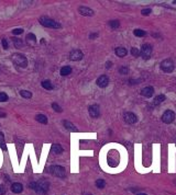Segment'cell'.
<instances>
[{"mask_svg": "<svg viewBox=\"0 0 176 195\" xmlns=\"http://www.w3.org/2000/svg\"><path fill=\"white\" fill-rule=\"evenodd\" d=\"M30 187H31L32 190L35 191L37 194L45 195L46 193H47V191H49L50 183L46 181V180H44V179H41L39 181L30 183Z\"/></svg>", "mask_w": 176, "mask_h": 195, "instance_id": "6da1fadb", "label": "cell"}, {"mask_svg": "<svg viewBox=\"0 0 176 195\" xmlns=\"http://www.w3.org/2000/svg\"><path fill=\"white\" fill-rule=\"evenodd\" d=\"M39 22H40L41 25H43L45 27H51V29H61L62 27V25L57 21H55L53 19H50L49 17H41Z\"/></svg>", "mask_w": 176, "mask_h": 195, "instance_id": "7a4b0ae2", "label": "cell"}, {"mask_svg": "<svg viewBox=\"0 0 176 195\" xmlns=\"http://www.w3.org/2000/svg\"><path fill=\"white\" fill-rule=\"evenodd\" d=\"M11 60L13 62L14 65L21 68H27L28 66V59L27 57L22 54H13L11 56Z\"/></svg>", "mask_w": 176, "mask_h": 195, "instance_id": "3957f363", "label": "cell"}, {"mask_svg": "<svg viewBox=\"0 0 176 195\" xmlns=\"http://www.w3.org/2000/svg\"><path fill=\"white\" fill-rule=\"evenodd\" d=\"M49 172L51 174H53L54 177H57V178H65L66 177V172H65V169L63 167H61V166H52L49 168Z\"/></svg>", "mask_w": 176, "mask_h": 195, "instance_id": "277c9868", "label": "cell"}, {"mask_svg": "<svg viewBox=\"0 0 176 195\" xmlns=\"http://www.w3.org/2000/svg\"><path fill=\"white\" fill-rule=\"evenodd\" d=\"M152 50H153V48H152V46L150 45V44H143V45H142V48H141L140 50V56L143 59L148 60V59L151 58Z\"/></svg>", "mask_w": 176, "mask_h": 195, "instance_id": "5b68a950", "label": "cell"}, {"mask_svg": "<svg viewBox=\"0 0 176 195\" xmlns=\"http://www.w3.org/2000/svg\"><path fill=\"white\" fill-rule=\"evenodd\" d=\"M160 66L164 73H172L174 70V63L172 59H164Z\"/></svg>", "mask_w": 176, "mask_h": 195, "instance_id": "8992f818", "label": "cell"}, {"mask_svg": "<svg viewBox=\"0 0 176 195\" xmlns=\"http://www.w3.org/2000/svg\"><path fill=\"white\" fill-rule=\"evenodd\" d=\"M174 120H175V113H174L173 111H171V110H167V111H165V112L163 113L162 121L165 123V124H171Z\"/></svg>", "mask_w": 176, "mask_h": 195, "instance_id": "52a82bcc", "label": "cell"}, {"mask_svg": "<svg viewBox=\"0 0 176 195\" xmlns=\"http://www.w3.org/2000/svg\"><path fill=\"white\" fill-rule=\"evenodd\" d=\"M123 120L128 124H134V123L138 122V116L132 112H126L123 114Z\"/></svg>", "mask_w": 176, "mask_h": 195, "instance_id": "ba28073f", "label": "cell"}, {"mask_svg": "<svg viewBox=\"0 0 176 195\" xmlns=\"http://www.w3.org/2000/svg\"><path fill=\"white\" fill-rule=\"evenodd\" d=\"M84 57V54L81 50H73L71 53H69V59L73 60V62H78V60H81Z\"/></svg>", "mask_w": 176, "mask_h": 195, "instance_id": "9c48e42d", "label": "cell"}, {"mask_svg": "<svg viewBox=\"0 0 176 195\" xmlns=\"http://www.w3.org/2000/svg\"><path fill=\"white\" fill-rule=\"evenodd\" d=\"M88 113L93 118H97L99 117L100 115V109H99V105L97 104H93L88 108Z\"/></svg>", "mask_w": 176, "mask_h": 195, "instance_id": "30bf717a", "label": "cell"}, {"mask_svg": "<svg viewBox=\"0 0 176 195\" xmlns=\"http://www.w3.org/2000/svg\"><path fill=\"white\" fill-rule=\"evenodd\" d=\"M96 83H97V86L99 87V88H106L109 85V78L106 75H102V76H100L97 79Z\"/></svg>", "mask_w": 176, "mask_h": 195, "instance_id": "8fae6325", "label": "cell"}, {"mask_svg": "<svg viewBox=\"0 0 176 195\" xmlns=\"http://www.w3.org/2000/svg\"><path fill=\"white\" fill-rule=\"evenodd\" d=\"M78 12L81 14V15H85V17H91L94 15V10H91L90 8L88 7H79L78 8Z\"/></svg>", "mask_w": 176, "mask_h": 195, "instance_id": "7c38bea8", "label": "cell"}, {"mask_svg": "<svg viewBox=\"0 0 176 195\" xmlns=\"http://www.w3.org/2000/svg\"><path fill=\"white\" fill-rule=\"evenodd\" d=\"M141 94L145 98H151L154 94V88L153 87H145L141 90Z\"/></svg>", "mask_w": 176, "mask_h": 195, "instance_id": "4fadbf2b", "label": "cell"}, {"mask_svg": "<svg viewBox=\"0 0 176 195\" xmlns=\"http://www.w3.org/2000/svg\"><path fill=\"white\" fill-rule=\"evenodd\" d=\"M11 191L13 193H16V194H19V193H21L23 191V185L21 183L14 182V183H12V185H11Z\"/></svg>", "mask_w": 176, "mask_h": 195, "instance_id": "5bb4252c", "label": "cell"}, {"mask_svg": "<svg viewBox=\"0 0 176 195\" xmlns=\"http://www.w3.org/2000/svg\"><path fill=\"white\" fill-rule=\"evenodd\" d=\"M27 44L30 46H34L36 43V36L33 34V33H29V34H27Z\"/></svg>", "mask_w": 176, "mask_h": 195, "instance_id": "9a60e30c", "label": "cell"}, {"mask_svg": "<svg viewBox=\"0 0 176 195\" xmlns=\"http://www.w3.org/2000/svg\"><path fill=\"white\" fill-rule=\"evenodd\" d=\"M63 125L65 126V128L69 131V132H77L78 129H77L76 127L74 126V124H72L71 122H68V121H63Z\"/></svg>", "mask_w": 176, "mask_h": 195, "instance_id": "2e32d148", "label": "cell"}, {"mask_svg": "<svg viewBox=\"0 0 176 195\" xmlns=\"http://www.w3.org/2000/svg\"><path fill=\"white\" fill-rule=\"evenodd\" d=\"M115 53H116V55L119 56V57H124V56H127V53H128V52H127V50L124 47H118V48H116Z\"/></svg>", "mask_w": 176, "mask_h": 195, "instance_id": "e0dca14e", "label": "cell"}, {"mask_svg": "<svg viewBox=\"0 0 176 195\" xmlns=\"http://www.w3.org/2000/svg\"><path fill=\"white\" fill-rule=\"evenodd\" d=\"M165 95L164 94H160L158 95V96H155V99H154L153 101V105H158V104H161V103H163L164 101H165Z\"/></svg>", "mask_w": 176, "mask_h": 195, "instance_id": "ac0fdd59", "label": "cell"}, {"mask_svg": "<svg viewBox=\"0 0 176 195\" xmlns=\"http://www.w3.org/2000/svg\"><path fill=\"white\" fill-rule=\"evenodd\" d=\"M61 76H68L69 73H72V67H69V66H64L61 68Z\"/></svg>", "mask_w": 176, "mask_h": 195, "instance_id": "d6986e66", "label": "cell"}, {"mask_svg": "<svg viewBox=\"0 0 176 195\" xmlns=\"http://www.w3.org/2000/svg\"><path fill=\"white\" fill-rule=\"evenodd\" d=\"M35 120L41 124H47V117L44 114H37L35 116Z\"/></svg>", "mask_w": 176, "mask_h": 195, "instance_id": "ffe728a7", "label": "cell"}, {"mask_svg": "<svg viewBox=\"0 0 176 195\" xmlns=\"http://www.w3.org/2000/svg\"><path fill=\"white\" fill-rule=\"evenodd\" d=\"M52 152H54L56 154H59L63 152V148H62V146L59 145V144H54V145L52 146Z\"/></svg>", "mask_w": 176, "mask_h": 195, "instance_id": "44dd1931", "label": "cell"}, {"mask_svg": "<svg viewBox=\"0 0 176 195\" xmlns=\"http://www.w3.org/2000/svg\"><path fill=\"white\" fill-rule=\"evenodd\" d=\"M41 86L43 87L44 89H46V90H52L53 89V85H52V82L50 80H43L41 82Z\"/></svg>", "mask_w": 176, "mask_h": 195, "instance_id": "7402d4cb", "label": "cell"}, {"mask_svg": "<svg viewBox=\"0 0 176 195\" xmlns=\"http://www.w3.org/2000/svg\"><path fill=\"white\" fill-rule=\"evenodd\" d=\"M109 27H111L112 30H116V29L120 27V22L118 20H111V21H109Z\"/></svg>", "mask_w": 176, "mask_h": 195, "instance_id": "603a6c76", "label": "cell"}, {"mask_svg": "<svg viewBox=\"0 0 176 195\" xmlns=\"http://www.w3.org/2000/svg\"><path fill=\"white\" fill-rule=\"evenodd\" d=\"M12 41H13V44H14V47L16 48H21L23 45L22 41L20 40V38H17V37H12Z\"/></svg>", "mask_w": 176, "mask_h": 195, "instance_id": "cb8c5ba5", "label": "cell"}, {"mask_svg": "<svg viewBox=\"0 0 176 195\" xmlns=\"http://www.w3.org/2000/svg\"><path fill=\"white\" fill-rule=\"evenodd\" d=\"M20 94H21V96L24 98V99H30V98H32V93L30 91H27V90H21L20 91Z\"/></svg>", "mask_w": 176, "mask_h": 195, "instance_id": "d4e9b609", "label": "cell"}, {"mask_svg": "<svg viewBox=\"0 0 176 195\" xmlns=\"http://www.w3.org/2000/svg\"><path fill=\"white\" fill-rule=\"evenodd\" d=\"M133 34L136 35V36H138V37H143V36H145V33L143 30H140V29H136V30H134L133 31Z\"/></svg>", "mask_w": 176, "mask_h": 195, "instance_id": "484cf974", "label": "cell"}, {"mask_svg": "<svg viewBox=\"0 0 176 195\" xmlns=\"http://www.w3.org/2000/svg\"><path fill=\"white\" fill-rule=\"evenodd\" d=\"M0 147L4 150H7V146L5 144V137H4V134L0 133Z\"/></svg>", "mask_w": 176, "mask_h": 195, "instance_id": "4316f807", "label": "cell"}, {"mask_svg": "<svg viewBox=\"0 0 176 195\" xmlns=\"http://www.w3.org/2000/svg\"><path fill=\"white\" fill-rule=\"evenodd\" d=\"M96 186H97L98 189H104L105 186H106V182H105L102 179H99V180L96 181Z\"/></svg>", "mask_w": 176, "mask_h": 195, "instance_id": "83f0119b", "label": "cell"}, {"mask_svg": "<svg viewBox=\"0 0 176 195\" xmlns=\"http://www.w3.org/2000/svg\"><path fill=\"white\" fill-rule=\"evenodd\" d=\"M52 109L54 110L55 112H57V113H61V112H62V111H63V110H62V108H61V106H59V104H57V103H52Z\"/></svg>", "mask_w": 176, "mask_h": 195, "instance_id": "f1b7e54d", "label": "cell"}, {"mask_svg": "<svg viewBox=\"0 0 176 195\" xmlns=\"http://www.w3.org/2000/svg\"><path fill=\"white\" fill-rule=\"evenodd\" d=\"M131 55L132 56H134V57H139L140 56V50L136 48V47H132L131 48Z\"/></svg>", "mask_w": 176, "mask_h": 195, "instance_id": "f546056e", "label": "cell"}, {"mask_svg": "<svg viewBox=\"0 0 176 195\" xmlns=\"http://www.w3.org/2000/svg\"><path fill=\"white\" fill-rule=\"evenodd\" d=\"M8 100V95L5 92H0V102H6Z\"/></svg>", "mask_w": 176, "mask_h": 195, "instance_id": "4dcf8cb0", "label": "cell"}, {"mask_svg": "<svg viewBox=\"0 0 176 195\" xmlns=\"http://www.w3.org/2000/svg\"><path fill=\"white\" fill-rule=\"evenodd\" d=\"M23 33V29H14L13 31H12V34L13 35H20V34H22Z\"/></svg>", "mask_w": 176, "mask_h": 195, "instance_id": "1f68e13d", "label": "cell"}, {"mask_svg": "<svg viewBox=\"0 0 176 195\" xmlns=\"http://www.w3.org/2000/svg\"><path fill=\"white\" fill-rule=\"evenodd\" d=\"M1 44H2V47H4L5 50H8L9 45H8V42H7L6 38H2V40H1Z\"/></svg>", "mask_w": 176, "mask_h": 195, "instance_id": "d6a6232c", "label": "cell"}, {"mask_svg": "<svg viewBox=\"0 0 176 195\" xmlns=\"http://www.w3.org/2000/svg\"><path fill=\"white\" fill-rule=\"evenodd\" d=\"M128 71H129V69L127 68V67H124V66L119 69V73H121V75H126V73H128Z\"/></svg>", "mask_w": 176, "mask_h": 195, "instance_id": "836d02e7", "label": "cell"}, {"mask_svg": "<svg viewBox=\"0 0 176 195\" xmlns=\"http://www.w3.org/2000/svg\"><path fill=\"white\" fill-rule=\"evenodd\" d=\"M151 12H152V10H151V9H143L142 11H141L142 15H149Z\"/></svg>", "mask_w": 176, "mask_h": 195, "instance_id": "e575fe53", "label": "cell"}, {"mask_svg": "<svg viewBox=\"0 0 176 195\" xmlns=\"http://www.w3.org/2000/svg\"><path fill=\"white\" fill-rule=\"evenodd\" d=\"M6 193V189L4 185H0V195H4Z\"/></svg>", "mask_w": 176, "mask_h": 195, "instance_id": "d590c367", "label": "cell"}, {"mask_svg": "<svg viewBox=\"0 0 176 195\" xmlns=\"http://www.w3.org/2000/svg\"><path fill=\"white\" fill-rule=\"evenodd\" d=\"M97 36H98V33H91L90 35H89V38L94 40V38H96Z\"/></svg>", "mask_w": 176, "mask_h": 195, "instance_id": "8d00e7d4", "label": "cell"}, {"mask_svg": "<svg viewBox=\"0 0 176 195\" xmlns=\"http://www.w3.org/2000/svg\"><path fill=\"white\" fill-rule=\"evenodd\" d=\"M111 66H112V63H111V62H107V63H106V68L107 69L110 68Z\"/></svg>", "mask_w": 176, "mask_h": 195, "instance_id": "74e56055", "label": "cell"}, {"mask_svg": "<svg viewBox=\"0 0 176 195\" xmlns=\"http://www.w3.org/2000/svg\"><path fill=\"white\" fill-rule=\"evenodd\" d=\"M0 117H2V118L7 117V114L4 113V112H0Z\"/></svg>", "mask_w": 176, "mask_h": 195, "instance_id": "f35d334b", "label": "cell"}, {"mask_svg": "<svg viewBox=\"0 0 176 195\" xmlns=\"http://www.w3.org/2000/svg\"><path fill=\"white\" fill-rule=\"evenodd\" d=\"M136 195H148V194H145V193H139V194H136Z\"/></svg>", "mask_w": 176, "mask_h": 195, "instance_id": "ab89813d", "label": "cell"}, {"mask_svg": "<svg viewBox=\"0 0 176 195\" xmlns=\"http://www.w3.org/2000/svg\"><path fill=\"white\" fill-rule=\"evenodd\" d=\"M87 195H91V194H87Z\"/></svg>", "mask_w": 176, "mask_h": 195, "instance_id": "60d3db41", "label": "cell"}, {"mask_svg": "<svg viewBox=\"0 0 176 195\" xmlns=\"http://www.w3.org/2000/svg\"><path fill=\"white\" fill-rule=\"evenodd\" d=\"M175 183H176V182H175Z\"/></svg>", "mask_w": 176, "mask_h": 195, "instance_id": "b9f144b4", "label": "cell"}]
</instances>
